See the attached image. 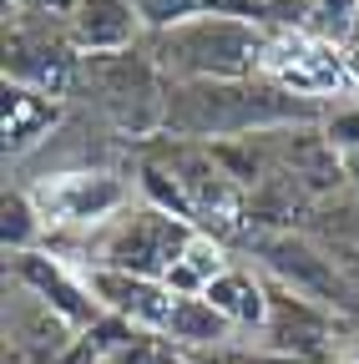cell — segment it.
Returning <instances> with one entry per match:
<instances>
[{"mask_svg": "<svg viewBox=\"0 0 359 364\" xmlns=\"http://www.w3.org/2000/svg\"><path fill=\"white\" fill-rule=\"evenodd\" d=\"M258 253L268 263V273L279 279V289L309 299V304H324L334 309L344 294H339V268L334 258H324L319 248H309L304 238L294 233H274V238H258Z\"/></svg>", "mask_w": 359, "mask_h": 364, "instance_id": "7", "label": "cell"}, {"mask_svg": "<svg viewBox=\"0 0 359 364\" xmlns=\"http://www.w3.org/2000/svg\"><path fill=\"white\" fill-rule=\"evenodd\" d=\"M46 233H86L97 238L112 218L132 208V182L112 167H51L31 182Z\"/></svg>", "mask_w": 359, "mask_h": 364, "instance_id": "3", "label": "cell"}, {"mask_svg": "<svg viewBox=\"0 0 359 364\" xmlns=\"http://www.w3.org/2000/svg\"><path fill=\"white\" fill-rule=\"evenodd\" d=\"M11 279H16V289H26V294H36L41 304H46L56 318H66L71 329H97L102 324V304L92 299V289H86V279L81 273H71L61 258H51V253H21V258H11Z\"/></svg>", "mask_w": 359, "mask_h": 364, "instance_id": "5", "label": "cell"}, {"mask_svg": "<svg viewBox=\"0 0 359 364\" xmlns=\"http://www.w3.org/2000/svg\"><path fill=\"white\" fill-rule=\"evenodd\" d=\"M61 122V102L41 97L31 86L6 81V102H0V127H6V157L26 162L41 142H51V132Z\"/></svg>", "mask_w": 359, "mask_h": 364, "instance_id": "11", "label": "cell"}, {"mask_svg": "<svg viewBox=\"0 0 359 364\" xmlns=\"http://www.w3.org/2000/svg\"><path fill=\"white\" fill-rule=\"evenodd\" d=\"M223 268H228V253H223V243H218L213 233H203V228H198V238L183 248V258L172 263L167 289H172L177 299H203V294H208V284L218 279Z\"/></svg>", "mask_w": 359, "mask_h": 364, "instance_id": "14", "label": "cell"}, {"mask_svg": "<svg viewBox=\"0 0 359 364\" xmlns=\"http://www.w3.org/2000/svg\"><path fill=\"white\" fill-rule=\"evenodd\" d=\"M319 136H324V147H329L334 157L354 152V147H359V97H354V102H334V107H324V117H319Z\"/></svg>", "mask_w": 359, "mask_h": 364, "instance_id": "17", "label": "cell"}, {"mask_svg": "<svg viewBox=\"0 0 359 364\" xmlns=\"http://www.w3.org/2000/svg\"><path fill=\"white\" fill-rule=\"evenodd\" d=\"M198 238V223L162 213L152 203L142 208H127L122 218H112L102 233H97V268H122V273H142V279H162L172 263L183 258V248Z\"/></svg>", "mask_w": 359, "mask_h": 364, "instance_id": "4", "label": "cell"}, {"mask_svg": "<svg viewBox=\"0 0 359 364\" xmlns=\"http://www.w3.org/2000/svg\"><path fill=\"white\" fill-rule=\"evenodd\" d=\"M41 238H46V223H41L31 188H6V198H0V243H6V258L36 253Z\"/></svg>", "mask_w": 359, "mask_h": 364, "instance_id": "15", "label": "cell"}, {"mask_svg": "<svg viewBox=\"0 0 359 364\" xmlns=\"http://www.w3.org/2000/svg\"><path fill=\"white\" fill-rule=\"evenodd\" d=\"M344 359H349V364H359V318L349 324V339H344Z\"/></svg>", "mask_w": 359, "mask_h": 364, "instance_id": "20", "label": "cell"}, {"mask_svg": "<svg viewBox=\"0 0 359 364\" xmlns=\"http://www.w3.org/2000/svg\"><path fill=\"white\" fill-rule=\"evenodd\" d=\"M228 324L238 329V334H263V324H268V309H274V284H263L253 268H243V263H228L218 273V279L208 284V294H203Z\"/></svg>", "mask_w": 359, "mask_h": 364, "instance_id": "12", "label": "cell"}, {"mask_svg": "<svg viewBox=\"0 0 359 364\" xmlns=\"http://www.w3.org/2000/svg\"><path fill=\"white\" fill-rule=\"evenodd\" d=\"M177 349H188V354H218L228 339H238V329L223 318L208 299H177V309H172V318H167V329H162Z\"/></svg>", "mask_w": 359, "mask_h": 364, "instance_id": "13", "label": "cell"}, {"mask_svg": "<svg viewBox=\"0 0 359 364\" xmlns=\"http://www.w3.org/2000/svg\"><path fill=\"white\" fill-rule=\"evenodd\" d=\"M324 102L299 97L279 81H172L167 86V132L183 142H243L294 122H319Z\"/></svg>", "mask_w": 359, "mask_h": 364, "instance_id": "1", "label": "cell"}, {"mask_svg": "<svg viewBox=\"0 0 359 364\" xmlns=\"http://www.w3.org/2000/svg\"><path fill=\"white\" fill-rule=\"evenodd\" d=\"M339 172H344V182H349V188H359V147L339 157Z\"/></svg>", "mask_w": 359, "mask_h": 364, "instance_id": "19", "label": "cell"}, {"mask_svg": "<svg viewBox=\"0 0 359 364\" xmlns=\"http://www.w3.org/2000/svg\"><path fill=\"white\" fill-rule=\"evenodd\" d=\"M309 11H319V16H329V21L354 26V16H359V0H309Z\"/></svg>", "mask_w": 359, "mask_h": 364, "instance_id": "18", "label": "cell"}, {"mask_svg": "<svg viewBox=\"0 0 359 364\" xmlns=\"http://www.w3.org/2000/svg\"><path fill=\"white\" fill-rule=\"evenodd\" d=\"M76 46H61V41H46V36H26V31H11L6 36V81L16 86H31L41 97H66L76 86L81 66H76Z\"/></svg>", "mask_w": 359, "mask_h": 364, "instance_id": "10", "label": "cell"}, {"mask_svg": "<svg viewBox=\"0 0 359 364\" xmlns=\"http://www.w3.org/2000/svg\"><path fill=\"white\" fill-rule=\"evenodd\" d=\"M97 364H193L188 349H177L167 334H147V329H127L117 344L102 349Z\"/></svg>", "mask_w": 359, "mask_h": 364, "instance_id": "16", "label": "cell"}, {"mask_svg": "<svg viewBox=\"0 0 359 364\" xmlns=\"http://www.w3.org/2000/svg\"><path fill=\"white\" fill-rule=\"evenodd\" d=\"M66 26H71V46L92 61L97 56H127L147 36L142 16H137V0H76L66 11Z\"/></svg>", "mask_w": 359, "mask_h": 364, "instance_id": "9", "label": "cell"}, {"mask_svg": "<svg viewBox=\"0 0 359 364\" xmlns=\"http://www.w3.org/2000/svg\"><path fill=\"white\" fill-rule=\"evenodd\" d=\"M329 329L334 318L324 314V304H309L274 284V309H268V324L258 339L268 344V359H324Z\"/></svg>", "mask_w": 359, "mask_h": 364, "instance_id": "8", "label": "cell"}, {"mask_svg": "<svg viewBox=\"0 0 359 364\" xmlns=\"http://www.w3.org/2000/svg\"><path fill=\"white\" fill-rule=\"evenodd\" d=\"M92 299L102 304V314L122 318L132 329H147V334H162L167 318L177 309V294L162 284V279H142V273H122V268H86L81 273Z\"/></svg>", "mask_w": 359, "mask_h": 364, "instance_id": "6", "label": "cell"}, {"mask_svg": "<svg viewBox=\"0 0 359 364\" xmlns=\"http://www.w3.org/2000/svg\"><path fill=\"white\" fill-rule=\"evenodd\" d=\"M152 66L172 81H253L268 71L274 31L233 21V16H203L167 36H147Z\"/></svg>", "mask_w": 359, "mask_h": 364, "instance_id": "2", "label": "cell"}]
</instances>
